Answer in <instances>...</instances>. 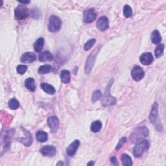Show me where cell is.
I'll use <instances>...</instances> for the list:
<instances>
[{"label": "cell", "instance_id": "obj_32", "mask_svg": "<svg viewBox=\"0 0 166 166\" xmlns=\"http://www.w3.org/2000/svg\"><path fill=\"white\" fill-rule=\"evenodd\" d=\"M95 43L96 39H91L88 40L84 46V49L85 51H88V50H90L93 47V46L95 44Z\"/></svg>", "mask_w": 166, "mask_h": 166}, {"label": "cell", "instance_id": "obj_4", "mask_svg": "<svg viewBox=\"0 0 166 166\" xmlns=\"http://www.w3.org/2000/svg\"><path fill=\"white\" fill-rule=\"evenodd\" d=\"M149 147V142L147 140H142L136 143V145L134 147L133 153L135 157H141L143 153L148 150Z\"/></svg>", "mask_w": 166, "mask_h": 166}, {"label": "cell", "instance_id": "obj_5", "mask_svg": "<svg viewBox=\"0 0 166 166\" xmlns=\"http://www.w3.org/2000/svg\"><path fill=\"white\" fill-rule=\"evenodd\" d=\"M113 83V80H112L109 85H108L107 88L105 90V92L104 93V96L103 97L102 99V105L104 106H111V105H114L115 103H116V99L115 98H114V97H112L110 93V87L112 84Z\"/></svg>", "mask_w": 166, "mask_h": 166}, {"label": "cell", "instance_id": "obj_18", "mask_svg": "<svg viewBox=\"0 0 166 166\" xmlns=\"http://www.w3.org/2000/svg\"><path fill=\"white\" fill-rule=\"evenodd\" d=\"M39 61L42 62H50L53 60V56L49 51H44L39 54L38 56Z\"/></svg>", "mask_w": 166, "mask_h": 166}, {"label": "cell", "instance_id": "obj_1", "mask_svg": "<svg viewBox=\"0 0 166 166\" xmlns=\"http://www.w3.org/2000/svg\"><path fill=\"white\" fill-rule=\"evenodd\" d=\"M149 120L151 122L157 131H162V127L159 119V115H158V105L157 103H155L153 105L152 110L149 115Z\"/></svg>", "mask_w": 166, "mask_h": 166}, {"label": "cell", "instance_id": "obj_27", "mask_svg": "<svg viewBox=\"0 0 166 166\" xmlns=\"http://www.w3.org/2000/svg\"><path fill=\"white\" fill-rule=\"evenodd\" d=\"M52 70V66L49 64H46L44 66H42L39 68L38 69V73L42 75H45L48 73H49L50 71Z\"/></svg>", "mask_w": 166, "mask_h": 166}, {"label": "cell", "instance_id": "obj_24", "mask_svg": "<svg viewBox=\"0 0 166 166\" xmlns=\"http://www.w3.org/2000/svg\"><path fill=\"white\" fill-rule=\"evenodd\" d=\"M44 39L43 38H39L34 43V51L37 53H40L42 51L43 47H44Z\"/></svg>", "mask_w": 166, "mask_h": 166}, {"label": "cell", "instance_id": "obj_10", "mask_svg": "<svg viewBox=\"0 0 166 166\" xmlns=\"http://www.w3.org/2000/svg\"><path fill=\"white\" fill-rule=\"evenodd\" d=\"M47 124L50 128V131H51L52 133L55 134L57 132L59 128V119L55 116L50 117L47 119Z\"/></svg>", "mask_w": 166, "mask_h": 166}, {"label": "cell", "instance_id": "obj_26", "mask_svg": "<svg viewBox=\"0 0 166 166\" xmlns=\"http://www.w3.org/2000/svg\"><path fill=\"white\" fill-rule=\"evenodd\" d=\"M102 128V123L100 121H96L93 122L91 125V131L93 132H98Z\"/></svg>", "mask_w": 166, "mask_h": 166}, {"label": "cell", "instance_id": "obj_19", "mask_svg": "<svg viewBox=\"0 0 166 166\" xmlns=\"http://www.w3.org/2000/svg\"><path fill=\"white\" fill-rule=\"evenodd\" d=\"M40 87L46 93H48V94L53 95L55 93L56 91H55V88L53 87V86L50 85V84H49L47 83H42L41 85H40Z\"/></svg>", "mask_w": 166, "mask_h": 166}, {"label": "cell", "instance_id": "obj_14", "mask_svg": "<svg viewBox=\"0 0 166 166\" xmlns=\"http://www.w3.org/2000/svg\"><path fill=\"white\" fill-rule=\"evenodd\" d=\"M79 146H80V141L78 140H75L74 142H72L66 149L67 155L69 156H74L77 153V150Z\"/></svg>", "mask_w": 166, "mask_h": 166}, {"label": "cell", "instance_id": "obj_25", "mask_svg": "<svg viewBox=\"0 0 166 166\" xmlns=\"http://www.w3.org/2000/svg\"><path fill=\"white\" fill-rule=\"evenodd\" d=\"M121 160L123 165H125V166H131L133 164L132 158L127 154L122 155L121 157Z\"/></svg>", "mask_w": 166, "mask_h": 166}, {"label": "cell", "instance_id": "obj_33", "mask_svg": "<svg viewBox=\"0 0 166 166\" xmlns=\"http://www.w3.org/2000/svg\"><path fill=\"white\" fill-rule=\"evenodd\" d=\"M16 70L19 74L24 75L27 70V66H25V65H19V66H18Z\"/></svg>", "mask_w": 166, "mask_h": 166}, {"label": "cell", "instance_id": "obj_11", "mask_svg": "<svg viewBox=\"0 0 166 166\" xmlns=\"http://www.w3.org/2000/svg\"><path fill=\"white\" fill-rule=\"evenodd\" d=\"M22 128V131L25 135L24 138H17V140L20 142H21V143H23L25 146L29 147L30 146L32 143H33V138H32V136L31 134V133L29 132L27 130L21 128Z\"/></svg>", "mask_w": 166, "mask_h": 166}, {"label": "cell", "instance_id": "obj_13", "mask_svg": "<svg viewBox=\"0 0 166 166\" xmlns=\"http://www.w3.org/2000/svg\"><path fill=\"white\" fill-rule=\"evenodd\" d=\"M40 152L44 156L52 157L56 155V150L53 146H46L41 149Z\"/></svg>", "mask_w": 166, "mask_h": 166}, {"label": "cell", "instance_id": "obj_37", "mask_svg": "<svg viewBox=\"0 0 166 166\" xmlns=\"http://www.w3.org/2000/svg\"><path fill=\"white\" fill-rule=\"evenodd\" d=\"M87 165H94V162H93V161H90L89 163H88Z\"/></svg>", "mask_w": 166, "mask_h": 166}, {"label": "cell", "instance_id": "obj_20", "mask_svg": "<svg viewBox=\"0 0 166 166\" xmlns=\"http://www.w3.org/2000/svg\"><path fill=\"white\" fill-rule=\"evenodd\" d=\"M25 86L29 90H30L31 92L35 91L36 85H35V82L34 79L31 77L27 78L25 81Z\"/></svg>", "mask_w": 166, "mask_h": 166}, {"label": "cell", "instance_id": "obj_21", "mask_svg": "<svg viewBox=\"0 0 166 166\" xmlns=\"http://www.w3.org/2000/svg\"><path fill=\"white\" fill-rule=\"evenodd\" d=\"M71 75L70 72L66 70H64L61 71V81L64 84H68L70 81Z\"/></svg>", "mask_w": 166, "mask_h": 166}, {"label": "cell", "instance_id": "obj_36", "mask_svg": "<svg viewBox=\"0 0 166 166\" xmlns=\"http://www.w3.org/2000/svg\"><path fill=\"white\" fill-rule=\"evenodd\" d=\"M19 3H20L21 4H29L30 3V1H25V2H22V1H19Z\"/></svg>", "mask_w": 166, "mask_h": 166}, {"label": "cell", "instance_id": "obj_34", "mask_svg": "<svg viewBox=\"0 0 166 166\" xmlns=\"http://www.w3.org/2000/svg\"><path fill=\"white\" fill-rule=\"evenodd\" d=\"M126 141H127V138H125V137H123V138H122L119 140V143H118V145H117V146H116V150H119V149H120L121 148V147H122L123 146V144H124Z\"/></svg>", "mask_w": 166, "mask_h": 166}, {"label": "cell", "instance_id": "obj_8", "mask_svg": "<svg viewBox=\"0 0 166 166\" xmlns=\"http://www.w3.org/2000/svg\"><path fill=\"white\" fill-rule=\"evenodd\" d=\"M14 16L18 20H22L29 16V10L25 5H18L14 10Z\"/></svg>", "mask_w": 166, "mask_h": 166}, {"label": "cell", "instance_id": "obj_28", "mask_svg": "<svg viewBox=\"0 0 166 166\" xmlns=\"http://www.w3.org/2000/svg\"><path fill=\"white\" fill-rule=\"evenodd\" d=\"M8 104H9V107L12 110H16L20 106V103L18 102V101L14 98L9 100Z\"/></svg>", "mask_w": 166, "mask_h": 166}, {"label": "cell", "instance_id": "obj_35", "mask_svg": "<svg viewBox=\"0 0 166 166\" xmlns=\"http://www.w3.org/2000/svg\"><path fill=\"white\" fill-rule=\"evenodd\" d=\"M110 160H111V162H112L114 165H118V162H117L116 158H115V156L112 157V158H111V159H110Z\"/></svg>", "mask_w": 166, "mask_h": 166}, {"label": "cell", "instance_id": "obj_3", "mask_svg": "<svg viewBox=\"0 0 166 166\" xmlns=\"http://www.w3.org/2000/svg\"><path fill=\"white\" fill-rule=\"evenodd\" d=\"M149 134L148 128L146 127H138L134 130L131 136V140L132 143H137L147 137Z\"/></svg>", "mask_w": 166, "mask_h": 166}, {"label": "cell", "instance_id": "obj_16", "mask_svg": "<svg viewBox=\"0 0 166 166\" xmlns=\"http://www.w3.org/2000/svg\"><path fill=\"white\" fill-rule=\"evenodd\" d=\"M36 60V55L32 52H26L21 56L20 61L24 64H30Z\"/></svg>", "mask_w": 166, "mask_h": 166}, {"label": "cell", "instance_id": "obj_38", "mask_svg": "<svg viewBox=\"0 0 166 166\" xmlns=\"http://www.w3.org/2000/svg\"><path fill=\"white\" fill-rule=\"evenodd\" d=\"M56 165H63V163H62V162H60L59 163H58V164H56Z\"/></svg>", "mask_w": 166, "mask_h": 166}, {"label": "cell", "instance_id": "obj_7", "mask_svg": "<svg viewBox=\"0 0 166 166\" xmlns=\"http://www.w3.org/2000/svg\"><path fill=\"white\" fill-rule=\"evenodd\" d=\"M99 49L100 47L99 48V47H97L95 49V51L93 52L88 57L87 61H86V65H85V73L86 74H89L90 73L93 66H94L97 54L99 52Z\"/></svg>", "mask_w": 166, "mask_h": 166}, {"label": "cell", "instance_id": "obj_17", "mask_svg": "<svg viewBox=\"0 0 166 166\" xmlns=\"http://www.w3.org/2000/svg\"><path fill=\"white\" fill-rule=\"evenodd\" d=\"M140 61L143 65L148 66L153 62V55L150 53H144L140 56Z\"/></svg>", "mask_w": 166, "mask_h": 166}, {"label": "cell", "instance_id": "obj_12", "mask_svg": "<svg viewBox=\"0 0 166 166\" xmlns=\"http://www.w3.org/2000/svg\"><path fill=\"white\" fill-rule=\"evenodd\" d=\"M131 75L134 80L136 81H140L145 76V72L141 67L137 66L132 69Z\"/></svg>", "mask_w": 166, "mask_h": 166}, {"label": "cell", "instance_id": "obj_2", "mask_svg": "<svg viewBox=\"0 0 166 166\" xmlns=\"http://www.w3.org/2000/svg\"><path fill=\"white\" fill-rule=\"evenodd\" d=\"M14 131L13 129H8L5 131V134L2 132L1 144H2V152L4 150V152L8 150L11 147V141L13 138Z\"/></svg>", "mask_w": 166, "mask_h": 166}, {"label": "cell", "instance_id": "obj_29", "mask_svg": "<svg viewBox=\"0 0 166 166\" xmlns=\"http://www.w3.org/2000/svg\"><path fill=\"white\" fill-rule=\"evenodd\" d=\"M164 47V44H160L156 47L155 50V55L156 58H160L163 55Z\"/></svg>", "mask_w": 166, "mask_h": 166}, {"label": "cell", "instance_id": "obj_23", "mask_svg": "<svg viewBox=\"0 0 166 166\" xmlns=\"http://www.w3.org/2000/svg\"><path fill=\"white\" fill-rule=\"evenodd\" d=\"M36 137H37V141L40 143H44L48 140V134L47 132L42 131H38L36 134Z\"/></svg>", "mask_w": 166, "mask_h": 166}, {"label": "cell", "instance_id": "obj_31", "mask_svg": "<svg viewBox=\"0 0 166 166\" xmlns=\"http://www.w3.org/2000/svg\"><path fill=\"white\" fill-rule=\"evenodd\" d=\"M102 97V93L101 91L99 90H96L93 92L92 96V103H95L97 101H99V99H101V97Z\"/></svg>", "mask_w": 166, "mask_h": 166}, {"label": "cell", "instance_id": "obj_6", "mask_svg": "<svg viewBox=\"0 0 166 166\" xmlns=\"http://www.w3.org/2000/svg\"><path fill=\"white\" fill-rule=\"evenodd\" d=\"M62 27V21L61 18L56 15H52L49 18L48 29L50 32L59 31Z\"/></svg>", "mask_w": 166, "mask_h": 166}, {"label": "cell", "instance_id": "obj_9", "mask_svg": "<svg viewBox=\"0 0 166 166\" xmlns=\"http://www.w3.org/2000/svg\"><path fill=\"white\" fill-rule=\"evenodd\" d=\"M97 18V14L94 9L86 10L83 13V21L86 24L92 23Z\"/></svg>", "mask_w": 166, "mask_h": 166}, {"label": "cell", "instance_id": "obj_30", "mask_svg": "<svg viewBox=\"0 0 166 166\" xmlns=\"http://www.w3.org/2000/svg\"><path fill=\"white\" fill-rule=\"evenodd\" d=\"M123 14L125 17L128 18L132 16V10L128 5H125L123 8Z\"/></svg>", "mask_w": 166, "mask_h": 166}, {"label": "cell", "instance_id": "obj_15", "mask_svg": "<svg viewBox=\"0 0 166 166\" xmlns=\"http://www.w3.org/2000/svg\"><path fill=\"white\" fill-rule=\"evenodd\" d=\"M109 20L106 16L101 17L97 21V27L101 31H105L109 28Z\"/></svg>", "mask_w": 166, "mask_h": 166}, {"label": "cell", "instance_id": "obj_22", "mask_svg": "<svg viewBox=\"0 0 166 166\" xmlns=\"http://www.w3.org/2000/svg\"><path fill=\"white\" fill-rule=\"evenodd\" d=\"M162 40V37L160 32L158 30H155L151 35V41L154 44H158Z\"/></svg>", "mask_w": 166, "mask_h": 166}]
</instances>
